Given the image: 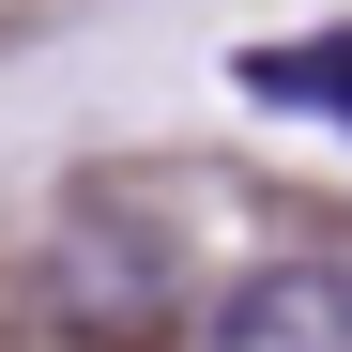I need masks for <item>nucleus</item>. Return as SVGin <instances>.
I'll return each instance as SVG.
<instances>
[{"label":"nucleus","mask_w":352,"mask_h":352,"mask_svg":"<svg viewBox=\"0 0 352 352\" xmlns=\"http://www.w3.org/2000/svg\"><path fill=\"white\" fill-rule=\"evenodd\" d=\"M214 352H352V261L307 245V261H261L214 291Z\"/></svg>","instance_id":"1"},{"label":"nucleus","mask_w":352,"mask_h":352,"mask_svg":"<svg viewBox=\"0 0 352 352\" xmlns=\"http://www.w3.org/2000/svg\"><path fill=\"white\" fill-rule=\"evenodd\" d=\"M153 307H168V261L138 245V230H77V245H62V322L123 337V322H153Z\"/></svg>","instance_id":"2"},{"label":"nucleus","mask_w":352,"mask_h":352,"mask_svg":"<svg viewBox=\"0 0 352 352\" xmlns=\"http://www.w3.org/2000/svg\"><path fill=\"white\" fill-rule=\"evenodd\" d=\"M245 92H291L322 123H352V46H245Z\"/></svg>","instance_id":"3"},{"label":"nucleus","mask_w":352,"mask_h":352,"mask_svg":"<svg viewBox=\"0 0 352 352\" xmlns=\"http://www.w3.org/2000/svg\"><path fill=\"white\" fill-rule=\"evenodd\" d=\"M0 16H16V0H0Z\"/></svg>","instance_id":"4"}]
</instances>
